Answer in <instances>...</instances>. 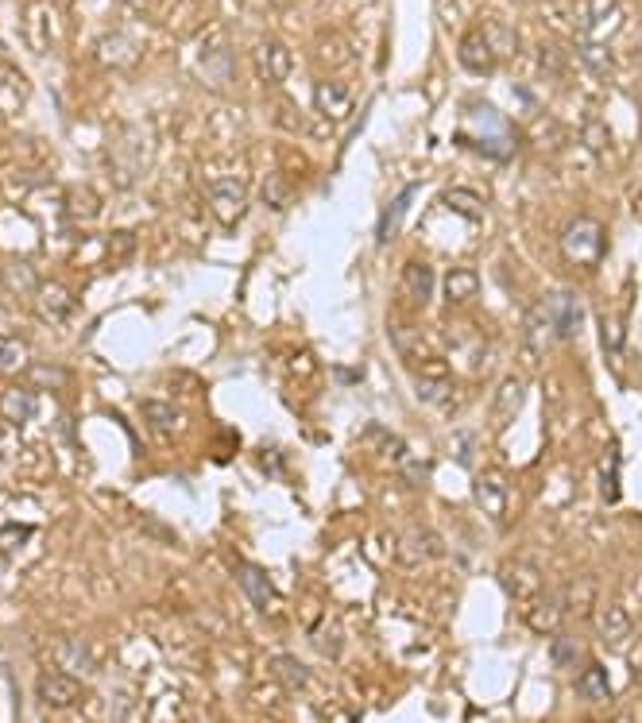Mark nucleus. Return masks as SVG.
<instances>
[{
    "label": "nucleus",
    "mask_w": 642,
    "mask_h": 723,
    "mask_svg": "<svg viewBox=\"0 0 642 723\" xmlns=\"http://www.w3.org/2000/svg\"><path fill=\"white\" fill-rule=\"evenodd\" d=\"M70 213L82 217V221H86V217H97V194L86 190V186H78V190L70 194Z\"/></svg>",
    "instance_id": "39"
},
{
    "label": "nucleus",
    "mask_w": 642,
    "mask_h": 723,
    "mask_svg": "<svg viewBox=\"0 0 642 723\" xmlns=\"http://www.w3.org/2000/svg\"><path fill=\"white\" fill-rule=\"evenodd\" d=\"M600 329H604V348H608L612 356H619V352H623V318H619V314H604V318H600Z\"/></svg>",
    "instance_id": "37"
},
{
    "label": "nucleus",
    "mask_w": 642,
    "mask_h": 723,
    "mask_svg": "<svg viewBox=\"0 0 642 723\" xmlns=\"http://www.w3.org/2000/svg\"><path fill=\"white\" fill-rule=\"evenodd\" d=\"M639 39H642V31H639ZM639 55H642V51H639Z\"/></svg>",
    "instance_id": "44"
},
{
    "label": "nucleus",
    "mask_w": 642,
    "mask_h": 723,
    "mask_svg": "<svg viewBox=\"0 0 642 723\" xmlns=\"http://www.w3.org/2000/svg\"><path fill=\"white\" fill-rule=\"evenodd\" d=\"M132 244H136L132 232H113V252H117V260H124V256L132 252Z\"/></svg>",
    "instance_id": "42"
},
{
    "label": "nucleus",
    "mask_w": 642,
    "mask_h": 723,
    "mask_svg": "<svg viewBox=\"0 0 642 723\" xmlns=\"http://www.w3.org/2000/svg\"><path fill=\"white\" fill-rule=\"evenodd\" d=\"M31 360L28 341H16V337H0V376H16L24 372Z\"/></svg>",
    "instance_id": "25"
},
{
    "label": "nucleus",
    "mask_w": 642,
    "mask_h": 723,
    "mask_svg": "<svg viewBox=\"0 0 642 723\" xmlns=\"http://www.w3.org/2000/svg\"><path fill=\"white\" fill-rule=\"evenodd\" d=\"M271 677H275L279 689H287V693H306V689H310V669L302 666L298 658H291V654H275V658H271Z\"/></svg>",
    "instance_id": "16"
},
{
    "label": "nucleus",
    "mask_w": 642,
    "mask_h": 723,
    "mask_svg": "<svg viewBox=\"0 0 642 723\" xmlns=\"http://www.w3.org/2000/svg\"><path fill=\"white\" fill-rule=\"evenodd\" d=\"M0 410H4V418L8 422H16V426H24V422H31L35 418V395L31 391H8L4 395V403H0Z\"/></svg>",
    "instance_id": "28"
},
{
    "label": "nucleus",
    "mask_w": 642,
    "mask_h": 723,
    "mask_svg": "<svg viewBox=\"0 0 642 723\" xmlns=\"http://www.w3.org/2000/svg\"><path fill=\"white\" fill-rule=\"evenodd\" d=\"M457 55H461V66H465L468 74H496L499 70V55L496 47H492V39L484 35V28H472L461 39V47H457Z\"/></svg>",
    "instance_id": "8"
},
{
    "label": "nucleus",
    "mask_w": 642,
    "mask_h": 723,
    "mask_svg": "<svg viewBox=\"0 0 642 723\" xmlns=\"http://www.w3.org/2000/svg\"><path fill=\"white\" fill-rule=\"evenodd\" d=\"M569 615H573V611H569V596H565V592H546V596H538V604L530 611V627H534L538 635H554Z\"/></svg>",
    "instance_id": "11"
},
{
    "label": "nucleus",
    "mask_w": 642,
    "mask_h": 723,
    "mask_svg": "<svg viewBox=\"0 0 642 723\" xmlns=\"http://www.w3.org/2000/svg\"><path fill=\"white\" fill-rule=\"evenodd\" d=\"M39 700L47 708H74L82 700V677L70 673V669H55V673H39V685H35Z\"/></svg>",
    "instance_id": "5"
},
{
    "label": "nucleus",
    "mask_w": 642,
    "mask_h": 723,
    "mask_svg": "<svg viewBox=\"0 0 642 723\" xmlns=\"http://www.w3.org/2000/svg\"><path fill=\"white\" fill-rule=\"evenodd\" d=\"M441 202H445V209H453V213H461L465 221H480L484 213H488V205H484V198H476V194H468L465 186H453V190H445L441 194Z\"/></svg>",
    "instance_id": "22"
},
{
    "label": "nucleus",
    "mask_w": 642,
    "mask_h": 723,
    "mask_svg": "<svg viewBox=\"0 0 642 723\" xmlns=\"http://www.w3.org/2000/svg\"><path fill=\"white\" fill-rule=\"evenodd\" d=\"M144 418L159 430V434H175L182 430V414H178L175 403H159V399H147L144 403Z\"/></svg>",
    "instance_id": "27"
},
{
    "label": "nucleus",
    "mask_w": 642,
    "mask_h": 723,
    "mask_svg": "<svg viewBox=\"0 0 642 723\" xmlns=\"http://www.w3.org/2000/svg\"><path fill=\"white\" fill-rule=\"evenodd\" d=\"M546 333H550V337H554V325H550V314H546V306H542V302H538V306H534V310H530V314H526V337H530V341H534V345H538V341H542V337H546Z\"/></svg>",
    "instance_id": "35"
},
{
    "label": "nucleus",
    "mask_w": 642,
    "mask_h": 723,
    "mask_svg": "<svg viewBox=\"0 0 642 723\" xmlns=\"http://www.w3.org/2000/svg\"><path fill=\"white\" fill-rule=\"evenodd\" d=\"M31 379H35L39 387H47V391H59V387H66V383H70V376H66L62 368H55V364H47V368H35V372H31Z\"/></svg>",
    "instance_id": "40"
},
{
    "label": "nucleus",
    "mask_w": 642,
    "mask_h": 723,
    "mask_svg": "<svg viewBox=\"0 0 642 723\" xmlns=\"http://www.w3.org/2000/svg\"><path fill=\"white\" fill-rule=\"evenodd\" d=\"M596 631H600V642H604V646L619 650V646H623L627 638L635 635V623H631L627 608H619V604H608V608L596 615Z\"/></svg>",
    "instance_id": "13"
},
{
    "label": "nucleus",
    "mask_w": 642,
    "mask_h": 723,
    "mask_svg": "<svg viewBox=\"0 0 642 723\" xmlns=\"http://www.w3.org/2000/svg\"><path fill=\"white\" fill-rule=\"evenodd\" d=\"M441 542L426 530V526H410L399 534V557L403 561H426V557H438Z\"/></svg>",
    "instance_id": "15"
},
{
    "label": "nucleus",
    "mask_w": 642,
    "mask_h": 723,
    "mask_svg": "<svg viewBox=\"0 0 642 723\" xmlns=\"http://www.w3.org/2000/svg\"><path fill=\"white\" fill-rule=\"evenodd\" d=\"M542 306H546V314H550V325H554L557 341H573V337L581 333L584 306L573 290H554V294H546Z\"/></svg>",
    "instance_id": "4"
},
{
    "label": "nucleus",
    "mask_w": 642,
    "mask_h": 723,
    "mask_svg": "<svg viewBox=\"0 0 642 723\" xmlns=\"http://www.w3.org/2000/svg\"><path fill=\"white\" fill-rule=\"evenodd\" d=\"M581 140L592 147V151H608V147H612V136H608V124H604V120H584Z\"/></svg>",
    "instance_id": "36"
},
{
    "label": "nucleus",
    "mask_w": 642,
    "mask_h": 723,
    "mask_svg": "<svg viewBox=\"0 0 642 723\" xmlns=\"http://www.w3.org/2000/svg\"><path fill=\"white\" fill-rule=\"evenodd\" d=\"M329 43H333V47H329V51H318V58H329L325 66H345V58H349V47H345V43H341L337 35H329Z\"/></svg>",
    "instance_id": "41"
},
{
    "label": "nucleus",
    "mask_w": 642,
    "mask_h": 723,
    "mask_svg": "<svg viewBox=\"0 0 642 723\" xmlns=\"http://www.w3.org/2000/svg\"><path fill=\"white\" fill-rule=\"evenodd\" d=\"M499 584L507 588L511 600H538L542 596V573L538 565H530L526 557H515L499 569Z\"/></svg>",
    "instance_id": "7"
},
{
    "label": "nucleus",
    "mask_w": 642,
    "mask_h": 723,
    "mask_svg": "<svg viewBox=\"0 0 642 723\" xmlns=\"http://www.w3.org/2000/svg\"><path fill=\"white\" fill-rule=\"evenodd\" d=\"M507 495H511V484L499 468L476 472V507L492 522H503V515H507Z\"/></svg>",
    "instance_id": "6"
},
{
    "label": "nucleus",
    "mask_w": 642,
    "mask_h": 723,
    "mask_svg": "<svg viewBox=\"0 0 642 723\" xmlns=\"http://www.w3.org/2000/svg\"><path fill=\"white\" fill-rule=\"evenodd\" d=\"M523 399H526V383L519 376H511V379H503L499 383V391H496V422H511L515 414H519V406H523Z\"/></svg>",
    "instance_id": "19"
},
{
    "label": "nucleus",
    "mask_w": 642,
    "mask_h": 723,
    "mask_svg": "<svg viewBox=\"0 0 642 723\" xmlns=\"http://www.w3.org/2000/svg\"><path fill=\"white\" fill-rule=\"evenodd\" d=\"M561 256L565 263H573V267H584V271H592L596 263L604 260V229L592 221V217H577L565 236H561Z\"/></svg>",
    "instance_id": "2"
},
{
    "label": "nucleus",
    "mask_w": 642,
    "mask_h": 723,
    "mask_svg": "<svg viewBox=\"0 0 642 723\" xmlns=\"http://www.w3.org/2000/svg\"><path fill=\"white\" fill-rule=\"evenodd\" d=\"M445 298L449 302H468V298H476V290H480V279H476V271H468V267H457V271H449L445 275Z\"/></svg>",
    "instance_id": "26"
},
{
    "label": "nucleus",
    "mask_w": 642,
    "mask_h": 723,
    "mask_svg": "<svg viewBox=\"0 0 642 723\" xmlns=\"http://www.w3.org/2000/svg\"><path fill=\"white\" fill-rule=\"evenodd\" d=\"M260 198L271 205V209H287V205H291V186H287V178H283V174H271V178L263 182Z\"/></svg>",
    "instance_id": "34"
},
{
    "label": "nucleus",
    "mask_w": 642,
    "mask_h": 723,
    "mask_svg": "<svg viewBox=\"0 0 642 723\" xmlns=\"http://www.w3.org/2000/svg\"><path fill=\"white\" fill-rule=\"evenodd\" d=\"M291 66V47H283L279 39H267L256 51V70H260L263 82H271V86H283L291 78Z\"/></svg>",
    "instance_id": "10"
},
{
    "label": "nucleus",
    "mask_w": 642,
    "mask_h": 723,
    "mask_svg": "<svg viewBox=\"0 0 642 723\" xmlns=\"http://www.w3.org/2000/svg\"><path fill=\"white\" fill-rule=\"evenodd\" d=\"M484 28V35L492 39V47H496L499 62H507V58H515V51H519V35L511 28H503V24H480Z\"/></svg>",
    "instance_id": "30"
},
{
    "label": "nucleus",
    "mask_w": 642,
    "mask_h": 723,
    "mask_svg": "<svg viewBox=\"0 0 642 723\" xmlns=\"http://www.w3.org/2000/svg\"><path fill=\"white\" fill-rule=\"evenodd\" d=\"M542 58H546V62H542V70H546V74H554V78H561V55H557L554 47H542Z\"/></svg>",
    "instance_id": "43"
},
{
    "label": "nucleus",
    "mask_w": 642,
    "mask_h": 723,
    "mask_svg": "<svg viewBox=\"0 0 642 723\" xmlns=\"http://www.w3.org/2000/svg\"><path fill=\"white\" fill-rule=\"evenodd\" d=\"M465 113L480 120V124H476V136H472L468 144L476 147L480 155H488V159H499V163L515 159V151H519V136H515L511 120L499 113L496 105L476 101V105H465Z\"/></svg>",
    "instance_id": "1"
},
{
    "label": "nucleus",
    "mask_w": 642,
    "mask_h": 723,
    "mask_svg": "<svg viewBox=\"0 0 642 723\" xmlns=\"http://www.w3.org/2000/svg\"><path fill=\"white\" fill-rule=\"evenodd\" d=\"M584 658V646L577 642V638H569V635H557L554 638V650H550V662H554L557 669H569V666H577Z\"/></svg>",
    "instance_id": "31"
},
{
    "label": "nucleus",
    "mask_w": 642,
    "mask_h": 723,
    "mask_svg": "<svg viewBox=\"0 0 642 723\" xmlns=\"http://www.w3.org/2000/svg\"><path fill=\"white\" fill-rule=\"evenodd\" d=\"M31 538V526H24V522H12V526H0V553H16L24 542Z\"/></svg>",
    "instance_id": "38"
},
{
    "label": "nucleus",
    "mask_w": 642,
    "mask_h": 723,
    "mask_svg": "<svg viewBox=\"0 0 642 723\" xmlns=\"http://www.w3.org/2000/svg\"><path fill=\"white\" fill-rule=\"evenodd\" d=\"M403 279H407V290L414 294V302L426 306L430 294H434V271H430V263H422V260L407 263V267H403Z\"/></svg>",
    "instance_id": "24"
},
{
    "label": "nucleus",
    "mask_w": 642,
    "mask_h": 723,
    "mask_svg": "<svg viewBox=\"0 0 642 723\" xmlns=\"http://www.w3.org/2000/svg\"><path fill=\"white\" fill-rule=\"evenodd\" d=\"M59 662L70 669V673H78V677L93 669V658L86 654V646H82V642H59Z\"/></svg>",
    "instance_id": "33"
},
{
    "label": "nucleus",
    "mask_w": 642,
    "mask_h": 723,
    "mask_svg": "<svg viewBox=\"0 0 642 723\" xmlns=\"http://www.w3.org/2000/svg\"><path fill=\"white\" fill-rule=\"evenodd\" d=\"M209 205H213V213L221 217V225H236V221L244 217V209H248V190H244V182H236V178L213 182V186H209Z\"/></svg>",
    "instance_id": "9"
},
{
    "label": "nucleus",
    "mask_w": 642,
    "mask_h": 723,
    "mask_svg": "<svg viewBox=\"0 0 642 723\" xmlns=\"http://www.w3.org/2000/svg\"><path fill=\"white\" fill-rule=\"evenodd\" d=\"M39 298H43V310H47V318H55V321H66V318H70V310H74V294L62 287V283H47Z\"/></svg>",
    "instance_id": "29"
},
{
    "label": "nucleus",
    "mask_w": 642,
    "mask_h": 723,
    "mask_svg": "<svg viewBox=\"0 0 642 723\" xmlns=\"http://www.w3.org/2000/svg\"><path fill=\"white\" fill-rule=\"evenodd\" d=\"M236 580H240V588H244V596H248V604L260 611H271L275 604V588H271V580L263 577L256 565H248V561H236Z\"/></svg>",
    "instance_id": "12"
},
{
    "label": "nucleus",
    "mask_w": 642,
    "mask_h": 723,
    "mask_svg": "<svg viewBox=\"0 0 642 723\" xmlns=\"http://www.w3.org/2000/svg\"><path fill=\"white\" fill-rule=\"evenodd\" d=\"M414 190H418L414 182H410V186H403V194H399V198H391V205L383 209L380 229H376V236H380V244H383V240H391V236L399 232V225H403V213H407V205L414 202Z\"/></svg>",
    "instance_id": "20"
},
{
    "label": "nucleus",
    "mask_w": 642,
    "mask_h": 723,
    "mask_svg": "<svg viewBox=\"0 0 642 723\" xmlns=\"http://www.w3.org/2000/svg\"><path fill=\"white\" fill-rule=\"evenodd\" d=\"M314 101H318L321 116H329V120H345V116L352 113L349 86H341V82H333V78H321L318 86H314Z\"/></svg>",
    "instance_id": "14"
},
{
    "label": "nucleus",
    "mask_w": 642,
    "mask_h": 723,
    "mask_svg": "<svg viewBox=\"0 0 642 723\" xmlns=\"http://www.w3.org/2000/svg\"><path fill=\"white\" fill-rule=\"evenodd\" d=\"M449 391H453V383H449V372H441V368H430V372L414 376V395L426 406H441L449 399Z\"/></svg>",
    "instance_id": "18"
},
{
    "label": "nucleus",
    "mask_w": 642,
    "mask_h": 723,
    "mask_svg": "<svg viewBox=\"0 0 642 723\" xmlns=\"http://www.w3.org/2000/svg\"><path fill=\"white\" fill-rule=\"evenodd\" d=\"M604 503H619V445H608V461H604V484H600Z\"/></svg>",
    "instance_id": "32"
},
{
    "label": "nucleus",
    "mask_w": 642,
    "mask_h": 723,
    "mask_svg": "<svg viewBox=\"0 0 642 723\" xmlns=\"http://www.w3.org/2000/svg\"><path fill=\"white\" fill-rule=\"evenodd\" d=\"M577 693H581L588 704H604V700H612L608 669H604V666H584L581 681H577Z\"/></svg>",
    "instance_id": "21"
},
{
    "label": "nucleus",
    "mask_w": 642,
    "mask_h": 723,
    "mask_svg": "<svg viewBox=\"0 0 642 723\" xmlns=\"http://www.w3.org/2000/svg\"><path fill=\"white\" fill-rule=\"evenodd\" d=\"M577 58L584 62V70L596 74V78H612L615 74V55L608 43H592V39L577 35Z\"/></svg>",
    "instance_id": "17"
},
{
    "label": "nucleus",
    "mask_w": 642,
    "mask_h": 723,
    "mask_svg": "<svg viewBox=\"0 0 642 723\" xmlns=\"http://www.w3.org/2000/svg\"><path fill=\"white\" fill-rule=\"evenodd\" d=\"M140 58V43H132L128 35H109L105 43H101V62L105 66H132Z\"/></svg>",
    "instance_id": "23"
},
{
    "label": "nucleus",
    "mask_w": 642,
    "mask_h": 723,
    "mask_svg": "<svg viewBox=\"0 0 642 723\" xmlns=\"http://www.w3.org/2000/svg\"><path fill=\"white\" fill-rule=\"evenodd\" d=\"M577 24H581V39L612 43L615 31L627 24L623 0H581L577 4Z\"/></svg>",
    "instance_id": "3"
}]
</instances>
